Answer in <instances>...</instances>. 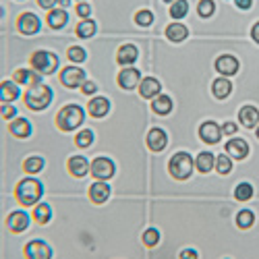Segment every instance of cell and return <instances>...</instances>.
<instances>
[{
    "label": "cell",
    "instance_id": "6da1fadb",
    "mask_svg": "<svg viewBox=\"0 0 259 259\" xmlns=\"http://www.w3.org/2000/svg\"><path fill=\"white\" fill-rule=\"evenodd\" d=\"M41 195H44V187H41L39 181L31 179V177L19 181L15 187V199L23 207H33L41 199Z\"/></svg>",
    "mask_w": 259,
    "mask_h": 259
},
{
    "label": "cell",
    "instance_id": "7a4b0ae2",
    "mask_svg": "<svg viewBox=\"0 0 259 259\" xmlns=\"http://www.w3.org/2000/svg\"><path fill=\"white\" fill-rule=\"evenodd\" d=\"M83 118H85V112H83V108L77 106V104H67V106H62L54 122L58 126V131L62 133H71L75 131V128H79L83 124Z\"/></svg>",
    "mask_w": 259,
    "mask_h": 259
},
{
    "label": "cell",
    "instance_id": "3957f363",
    "mask_svg": "<svg viewBox=\"0 0 259 259\" xmlns=\"http://www.w3.org/2000/svg\"><path fill=\"white\" fill-rule=\"evenodd\" d=\"M52 102V90L44 83H37L33 88H29L25 94H23V104L33 112H41L46 110Z\"/></svg>",
    "mask_w": 259,
    "mask_h": 259
},
{
    "label": "cell",
    "instance_id": "277c9868",
    "mask_svg": "<svg viewBox=\"0 0 259 259\" xmlns=\"http://www.w3.org/2000/svg\"><path fill=\"white\" fill-rule=\"evenodd\" d=\"M193 168H195V160H193L187 152H177L168 162V172L175 181H187L191 177Z\"/></svg>",
    "mask_w": 259,
    "mask_h": 259
},
{
    "label": "cell",
    "instance_id": "5b68a950",
    "mask_svg": "<svg viewBox=\"0 0 259 259\" xmlns=\"http://www.w3.org/2000/svg\"><path fill=\"white\" fill-rule=\"evenodd\" d=\"M29 67L39 75H52L58 69V56L48 50H35L29 56Z\"/></svg>",
    "mask_w": 259,
    "mask_h": 259
},
{
    "label": "cell",
    "instance_id": "8992f818",
    "mask_svg": "<svg viewBox=\"0 0 259 259\" xmlns=\"http://www.w3.org/2000/svg\"><path fill=\"white\" fill-rule=\"evenodd\" d=\"M114 162L106 156H98L94 162H92V168H90V175L96 179V181H108L114 177Z\"/></svg>",
    "mask_w": 259,
    "mask_h": 259
},
{
    "label": "cell",
    "instance_id": "52a82bcc",
    "mask_svg": "<svg viewBox=\"0 0 259 259\" xmlns=\"http://www.w3.org/2000/svg\"><path fill=\"white\" fill-rule=\"evenodd\" d=\"M60 83L64 85V88L69 90H75V88H81V85L85 83V71L79 69V67H64L58 75Z\"/></svg>",
    "mask_w": 259,
    "mask_h": 259
},
{
    "label": "cell",
    "instance_id": "ba28073f",
    "mask_svg": "<svg viewBox=\"0 0 259 259\" xmlns=\"http://www.w3.org/2000/svg\"><path fill=\"white\" fill-rule=\"evenodd\" d=\"M39 27H41L39 17L33 15V13H29V11L21 13V15L17 17V31H19V33H23V35H33V33L39 31Z\"/></svg>",
    "mask_w": 259,
    "mask_h": 259
},
{
    "label": "cell",
    "instance_id": "9c48e42d",
    "mask_svg": "<svg viewBox=\"0 0 259 259\" xmlns=\"http://www.w3.org/2000/svg\"><path fill=\"white\" fill-rule=\"evenodd\" d=\"M213 67H215V71H218L222 77H232V75L239 73L241 64H239V58H236V56H232V54H222V56L215 58Z\"/></svg>",
    "mask_w": 259,
    "mask_h": 259
},
{
    "label": "cell",
    "instance_id": "30bf717a",
    "mask_svg": "<svg viewBox=\"0 0 259 259\" xmlns=\"http://www.w3.org/2000/svg\"><path fill=\"white\" fill-rule=\"evenodd\" d=\"M5 224H7L9 232L21 234V232H25L27 226H29V215H27L23 209H17V211H13V213L7 215V222H5Z\"/></svg>",
    "mask_w": 259,
    "mask_h": 259
},
{
    "label": "cell",
    "instance_id": "8fae6325",
    "mask_svg": "<svg viewBox=\"0 0 259 259\" xmlns=\"http://www.w3.org/2000/svg\"><path fill=\"white\" fill-rule=\"evenodd\" d=\"M116 83L120 85L122 90L131 92V90L139 88V83H141V73H139L137 69H133V67H124V69L118 73V77H116Z\"/></svg>",
    "mask_w": 259,
    "mask_h": 259
},
{
    "label": "cell",
    "instance_id": "7c38bea8",
    "mask_svg": "<svg viewBox=\"0 0 259 259\" xmlns=\"http://www.w3.org/2000/svg\"><path fill=\"white\" fill-rule=\"evenodd\" d=\"M222 137V126L213 120H205L201 126H199V139L207 145H215Z\"/></svg>",
    "mask_w": 259,
    "mask_h": 259
},
{
    "label": "cell",
    "instance_id": "4fadbf2b",
    "mask_svg": "<svg viewBox=\"0 0 259 259\" xmlns=\"http://www.w3.org/2000/svg\"><path fill=\"white\" fill-rule=\"evenodd\" d=\"M23 255L27 259H50L52 257V249L44 243V241H29L23 249Z\"/></svg>",
    "mask_w": 259,
    "mask_h": 259
},
{
    "label": "cell",
    "instance_id": "5bb4252c",
    "mask_svg": "<svg viewBox=\"0 0 259 259\" xmlns=\"http://www.w3.org/2000/svg\"><path fill=\"white\" fill-rule=\"evenodd\" d=\"M145 143H147V147H149V152H162V149L168 145V135H166V131H162L160 126H154L152 131L147 133V137H145Z\"/></svg>",
    "mask_w": 259,
    "mask_h": 259
},
{
    "label": "cell",
    "instance_id": "9a60e30c",
    "mask_svg": "<svg viewBox=\"0 0 259 259\" xmlns=\"http://www.w3.org/2000/svg\"><path fill=\"white\" fill-rule=\"evenodd\" d=\"M90 168H92V164L88 162V158H83V156H71L67 160V170H69V175L75 177V179H83L90 172Z\"/></svg>",
    "mask_w": 259,
    "mask_h": 259
},
{
    "label": "cell",
    "instance_id": "2e32d148",
    "mask_svg": "<svg viewBox=\"0 0 259 259\" xmlns=\"http://www.w3.org/2000/svg\"><path fill=\"white\" fill-rule=\"evenodd\" d=\"M226 154L234 160H245L249 156V143L241 137H232L228 143H226Z\"/></svg>",
    "mask_w": 259,
    "mask_h": 259
},
{
    "label": "cell",
    "instance_id": "e0dca14e",
    "mask_svg": "<svg viewBox=\"0 0 259 259\" xmlns=\"http://www.w3.org/2000/svg\"><path fill=\"white\" fill-rule=\"evenodd\" d=\"M88 195H90V201L96 203V205H102L108 201V197H110V187L106 185V181H96L90 191H88Z\"/></svg>",
    "mask_w": 259,
    "mask_h": 259
},
{
    "label": "cell",
    "instance_id": "ac0fdd59",
    "mask_svg": "<svg viewBox=\"0 0 259 259\" xmlns=\"http://www.w3.org/2000/svg\"><path fill=\"white\" fill-rule=\"evenodd\" d=\"M160 92H162V85H160V81L156 77L141 79V83H139V96L143 100H154L156 96H160Z\"/></svg>",
    "mask_w": 259,
    "mask_h": 259
},
{
    "label": "cell",
    "instance_id": "d6986e66",
    "mask_svg": "<svg viewBox=\"0 0 259 259\" xmlns=\"http://www.w3.org/2000/svg\"><path fill=\"white\" fill-rule=\"evenodd\" d=\"M108 112H110V102H108V98L104 96H96L90 100L88 104V114L94 116V118H104Z\"/></svg>",
    "mask_w": 259,
    "mask_h": 259
},
{
    "label": "cell",
    "instance_id": "ffe728a7",
    "mask_svg": "<svg viewBox=\"0 0 259 259\" xmlns=\"http://www.w3.org/2000/svg\"><path fill=\"white\" fill-rule=\"evenodd\" d=\"M13 81L19 85H27V88H33V85L41 83V75L33 69H17L13 73Z\"/></svg>",
    "mask_w": 259,
    "mask_h": 259
},
{
    "label": "cell",
    "instance_id": "44dd1931",
    "mask_svg": "<svg viewBox=\"0 0 259 259\" xmlns=\"http://www.w3.org/2000/svg\"><path fill=\"white\" fill-rule=\"evenodd\" d=\"M9 133L13 137H17V139H27L31 135V122L27 118H21V116L13 118L9 122Z\"/></svg>",
    "mask_w": 259,
    "mask_h": 259
},
{
    "label": "cell",
    "instance_id": "7402d4cb",
    "mask_svg": "<svg viewBox=\"0 0 259 259\" xmlns=\"http://www.w3.org/2000/svg\"><path fill=\"white\" fill-rule=\"evenodd\" d=\"M137 56H139V52L133 44H122L116 52V62L120 67H131V64L137 60Z\"/></svg>",
    "mask_w": 259,
    "mask_h": 259
},
{
    "label": "cell",
    "instance_id": "603a6c76",
    "mask_svg": "<svg viewBox=\"0 0 259 259\" xmlns=\"http://www.w3.org/2000/svg\"><path fill=\"white\" fill-rule=\"evenodd\" d=\"M239 122H241L243 126H247V128L257 126V124H259V110H257L255 106H251V104L243 106L241 110H239Z\"/></svg>",
    "mask_w": 259,
    "mask_h": 259
},
{
    "label": "cell",
    "instance_id": "cb8c5ba5",
    "mask_svg": "<svg viewBox=\"0 0 259 259\" xmlns=\"http://www.w3.org/2000/svg\"><path fill=\"white\" fill-rule=\"evenodd\" d=\"M67 21H69L67 9H50L48 15H46V23L52 29H62L64 25H67Z\"/></svg>",
    "mask_w": 259,
    "mask_h": 259
},
{
    "label": "cell",
    "instance_id": "d4e9b609",
    "mask_svg": "<svg viewBox=\"0 0 259 259\" xmlns=\"http://www.w3.org/2000/svg\"><path fill=\"white\" fill-rule=\"evenodd\" d=\"M211 94L215 100H226L232 94V83L228 77H218L211 83Z\"/></svg>",
    "mask_w": 259,
    "mask_h": 259
},
{
    "label": "cell",
    "instance_id": "484cf974",
    "mask_svg": "<svg viewBox=\"0 0 259 259\" xmlns=\"http://www.w3.org/2000/svg\"><path fill=\"white\" fill-rule=\"evenodd\" d=\"M96 29H98V25H96L94 19H81L77 23V27H75V35L81 37V39H88V37L96 35Z\"/></svg>",
    "mask_w": 259,
    "mask_h": 259
},
{
    "label": "cell",
    "instance_id": "4316f807",
    "mask_svg": "<svg viewBox=\"0 0 259 259\" xmlns=\"http://www.w3.org/2000/svg\"><path fill=\"white\" fill-rule=\"evenodd\" d=\"M152 110H154L158 116L170 114V112H172V100H170V96H164V94L156 96V98L152 100Z\"/></svg>",
    "mask_w": 259,
    "mask_h": 259
},
{
    "label": "cell",
    "instance_id": "83f0119b",
    "mask_svg": "<svg viewBox=\"0 0 259 259\" xmlns=\"http://www.w3.org/2000/svg\"><path fill=\"white\" fill-rule=\"evenodd\" d=\"M19 83H15V81H3L0 83V100L3 102H13V100H17L19 98Z\"/></svg>",
    "mask_w": 259,
    "mask_h": 259
},
{
    "label": "cell",
    "instance_id": "f1b7e54d",
    "mask_svg": "<svg viewBox=\"0 0 259 259\" xmlns=\"http://www.w3.org/2000/svg\"><path fill=\"white\" fill-rule=\"evenodd\" d=\"M31 218L37 224H48L50 218H52V207L48 203H35L33 211H31Z\"/></svg>",
    "mask_w": 259,
    "mask_h": 259
},
{
    "label": "cell",
    "instance_id": "f546056e",
    "mask_svg": "<svg viewBox=\"0 0 259 259\" xmlns=\"http://www.w3.org/2000/svg\"><path fill=\"white\" fill-rule=\"evenodd\" d=\"M187 35H189V29H187L183 23H170V25L166 27V37H168L170 41H175V44H179V41L187 39Z\"/></svg>",
    "mask_w": 259,
    "mask_h": 259
},
{
    "label": "cell",
    "instance_id": "4dcf8cb0",
    "mask_svg": "<svg viewBox=\"0 0 259 259\" xmlns=\"http://www.w3.org/2000/svg\"><path fill=\"white\" fill-rule=\"evenodd\" d=\"M213 166H215V156L209 154V152H201L195 158V168L201 172V175H207V172H211Z\"/></svg>",
    "mask_w": 259,
    "mask_h": 259
},
{
    "label": "cell",
    "instance_id": "1f68e13d",
    "mask_svg": "<svg viewBox=\"0 0 259 259\" xmlns=\"http://www.w3.org/2000/svg\"><path fill=\"white\" fill-rule=\"evenodd\" d=\"M41 168H44V158L29 156V158L23 160V172L25 175H37V172H41Z\"/></svg>",
    "mask_w": 259,
    "mask_h": 259
},
{
    "label": "cell",
    "instance_id": "d6a6232c",
    "mask_svg": "<svg viewBox=\"0 0 259 259\" xmlns=\"http://www.w3.org/2000/svg\"><path fill=\"white\" fill-rule=\"evenodd\" d=\"M255 224V213L251 209H241L239 213H236V226H239L241 230H247Z\"/></svg>",
    "mask_w": 259,
    "mask_h": 259
},
{
    "label": "cell",
    "instance_id": "836d02e7",
    "mask_svg": "<svg viewBox=\"0 0 259 259\" xmlns=\"http://www.w3.org/2000/svg\"><path fill=\"white\" fill-rule=\"evenodd\" d=\"M92 143H94V131L92 128H83V131H79L75 135V145L81 147V149H88Z\"/></svg>",
    "mask_w": 259,
    "mask_h": 259
},
{
    "label": "cell",
    "instance_id": "e575fe53",
    "mask_svg": "<svg viewBox=\"0 0 259 259\" xmlns=\"http://www.w3.org/2000/svg\"><path fill=\"white\" fill-rule=\"evenodd\" d=\"M168 13H170L172 19L179 21V19H183L189 13V3H187V0H175V3L170 5V11Z\"/></svg>",
    "mask_w": 259,
    "mask_h": 259
},
{
    "label": "cell",
    "instance_id": "d590c367",
    "mask_svg": "<svg viewBox=\"0 0 259 259\" xmlns=\"http://www.w3.org/2000/svg\"><path fill=\"white\" fill-rule=\"evenodd\" d=\"M251 197H253V185H249V183L236 185V189H234V199L236 201H249Z\"/></svg>",
    "mask_w": 259,
    "mask_h": 259
},
{
    "label": "cell",
    "instance_id": "8d00e7d4",
    "mask_svg": "<svg viewBox=\"0 0 259 259\" xmlns=\"http://www.w3.org/2000/svg\"><path fill=\"white\" fill-rule=\"evenodd\" d=\"M141 241H143V245H145L147 249H152V247H156V245L160 243V232H158L156 228H147V230L143 232V236H141Z\"/></svg>",
    "mask_w": 259,
    "mask_h": 259
},
{
    "label": "cell",
    "instance_id": "74e56055",
    "mask_svg": "<svg viewBox=\"0 0 259 259\" xmlns=\"http://www.w3.org/2000/svg\"><path fill=\"white\" fill-rule=\"evenodd\" d=\"M215 172H218V175H228V172L232 170V160H230V156H218L215 158Z\"/></svg>",
    "mask_w": 259,
    "mask_h": 259
},
{
    "label": "cell",
    "instance_id": "f35d334b",
    "mask_svg": "<svg viewBox=\"0 0 259 259\" xmlns=\"http://www.w3.org/2000/svg\"><path fill=\"white\" fill-rule=\"evenodd\" d=\"M135 23L141 25V27H149V25L154 23V13L147 11V9L137 11V13H135Z\"/></svg>",
    "mask_w": 259,
    "mask_h": 259
},
{
    "label": "cell",
    "instance_id": "ab89813d",
    "mask_svg": "<svg viewBox=\"0 0 259 259\" xmlns=\"http://www.w3.org/2000/svg\"><path fill=\"white\" fill-rule=\"evenodd\" d=\"M197 13H199V17L209 19V17L215 13V5H213V0H199V5H197Z\"/></svg>",
    "mask_w": 259,
    "mask_h": 259
},
{
    "label": "cell",
    "instance_id": "60d3db41",
    "mask_svg": "<svg viewBox=\"0 0 259 259\" xmlns=\"http://www.w3.org/2000/svg\"><path fill=\"white\" fill-rule=\"evenodd\" d=\"M67 58H69L71 62H83L85 58H88V52H85L81 46H71V48L67 50Z\"/></svg>",
    "mask_w": 259,
    "mask_h": 259
},
{
    "label": "cell",
    "instance_id": "b9f144b4",
    "mask_svg": "<svg viewBox=\"0 0 259 259\" xmlns=\"http://www.w3.org/2000/svg\"><path fill=\"white\" fill-rule=\"evenodd\" d=\"M75 11H77V15H79L81 19H90V15H92V7H90L88 3H79V5L75 7Z\"/></svg>",
    "mask_w": 259,
    "mask_h": 259
},
{
    "label": "cell",
    "instance_id": "7bdbcfd3",
    "mask_svg": "<svg viewBox=\"0 0 259 259\" xmlns=\"http://www.w3.org/2000/svg\"><path fill=\"white\" fill-rule=\"evenodd\" d=\"M96 90H98V85H96L94 81H88V79H85V83L81 85V94H85V96L96 94Z\"/></svg>",
    "mask_w": 259,
    "mask_h": 259
},
{
    "label": "cell",
    "instance_id": "ee69618b",
    "mask_svg": "<svg viewBox=\"0 0 259 259\" xmlns=\"http://www.w3.org/2000/svg\"><path fill=\"white\" fill-rule=\"evenodd\" d=\"M0 114H3V118H5V120H11V118H15V114H17V108H13L11 104H7V102H5L3 112H0Z\"/></svg>",
    "mask_w": 259,
    "mask_h": 259
},
{
    "label": "cell",
    "instance_id": "f6af8a7d",
    "mask_svg": "<svg viewBox=\"0 0 259 259\" xmlns=\"http://www.w3.org/2000/svg\"><path fill=\"white\" fill-rule=\"evenodd\" d=\"M234 133H236V124L234 122H224L222 124V135H230L232 137Z\"/></svg>",
    "mask_w": 259,
    "mask_h": 259
},
{
    "label": "cell",
    "instance_id": "bcb514c9",
    "mask_svg": "<svg viewBox=\"0 0 259 259\" xmlns=\"http://www.w3.org/2000/svg\"><path fill=\"white\" fill-rule=\"evenodd\" d=\"M58 3V0H37V5L41 7V9H46V11H50V9H54V5Z\"/></svg>",
    "mask_w": 259,
    "mask_h": 259
},
{
    "label": "cell",
    "instance_id": "7dc6e473",
    "mask_svg": "<svg viewBox=\"0 0 259 259\" xmlns=\"http://www.w3.org/2000/svg\"><path fill=\"white\" fill-rule=\"evenodd\" d=\"M234 5L239 7L241 11H247V9H251V5H253V0H234Z\"/></svg>",
    "mask_w": 259,
    "mask_h": 259
},
{
    "label": "cell",
    "instance_id": "c3c4849f",
    "mask_svg": "<svg viewBox=\"0 0 259 259\" xmlns=\"http://www.w3.org/2000/svg\"><path fill=\"white\" fill-rule=\"evenodd\" d=\"M251 37L257 41V44H259V21H257V23L253 25V29H251Z\"/></svg>",
    "mask_w": 259,
    "mask_h": 259
},
{
    "label": "cell",
    "instance_id": "681fc988",
    "mask_svg": "<svg viewBox=\"0 0 259 259\" xmlns=\"http://www.w3.org/2000/svg\"><path fill=\"white\" fill-rule=\"evenodd\" d=\"M181 257H193V259H195V257H197V251H193V249H185V251H181Z\"/></svg>",
    "mask_w": 259,
    "mask_h": 259
},
{
    "label": "cell",
    "instance_id": "f907efd6",
    "mask_svg": "<svg viewBox=\"0 0 259 259\" xmlns=\"http://www.w3.org/2000/svg\"><path fill=\"white\" fill-rule=\"evenodd\" d=\"M58 5H60V9H67L71 5V0H58Z\"/></svg>",
    "mask_w": 259,
    "mask_h": 259
},
{
    "label": "cell",
    "instance_id": "816d5d0a",
    "mask_svg": "<svg viewBox=\"0 0 259 259\" xmlns=\"http://www.w3.org/2000/svg\"><path fill=\"white\" fill-rule=\"evenodd\" d=\"M164 3H170V5H172V3H175V0H164Z\"/></svg>",
    "mask_w": 259,
    "mask_h": 259
},
{
    "label": "cell",
    "instance_id": "f5cc1de1",
    "mask_svg": "<svg viewBox=\"0 0 259 259\" xmlns=\"http://www.w3.org/2000/svg\"><path fill=\"white\" fill-rule=\"evenodd\" d=\"M257 139H259V124H257Z\"/></svg>",
    "mask_w": 259,
    "mask_h": 259
},
{
    "label": "cell",
    "instance_id": "db71d44e",
    "mask_svg": "<svg viewBox=\"0 0 259 259\" xmlns=\"http://www.w3.org/2000/svg\"><path fill=\"white\" fill-rule=\"evenodd\" d=\"M79 3H85V0H79Z\"/></svg>",
    "mask_w": 259,
    "mask_h": 259
}]
</instances>
